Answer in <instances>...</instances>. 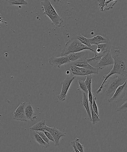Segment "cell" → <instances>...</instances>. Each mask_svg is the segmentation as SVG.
I'll use <instances>...</instances> for the list:
<instances>
[{"instance_id": "obj_9", "label": "cell", "mask_w": 127, "mask_h": 152, "mask_svg": "<svg viewBox=\"0 0 127 152\" xmlns=\"http://www.w3.org/2000/svg\"><path fill=\"white\" fill-rule=\"evenodd\" d=\"M46 131L49 132L51 134L55 140V146H58L60 145V139L62 137H65L66 135V133L63 132L56 129V126L50 127L46 126Z\"/></svg>"}, {"instance_id": "obj_3", "label": "cell", "mask_w": 127, "mask_h": 152, "mask_svg": "<svg viewBox=\"0 0 127 152\" xmlns=\"http://www.w3.org/2000/svg\"><path fill=\"white\" fill-rule=\"evenodd\" d=\"M41 4L44 10L43 14L48 16L51 20L53 24L56 26H61L63 20L56 12L50 1L49 0H45L42 1Z\"/></svg>"}, {"instance_id": "obj_24", "label": "cell", "mask_w": 127, "mask_h": 152, "mask_svg": "<svg viewBox=\"0 0 127 152\" xmlns=\"http://www.w3.org/2000/svg\"><path fill=\"white\" fill-rule=\"evenodd\" d=\"M86 79L85 82L89 92L92 91V75L86 76Z\"/></svg>"}, {"instance_id": "obj_11", "label": "cell", "mask_w": 127, "mask_h": 152, "mask_svg": "<svg viewBox=\"0 0 127 152\" xmlns=\"http://www.w3.org/2000/svg\"><path fill=\"white\" fill-rule=\"evenodd\" d=\"M49 62L51 65L57 66L59 68L60 67L61 65H66L71 62L66 56L61 57L52 56L49 58Z\"/></svg>"}, {"instance_id": "obj_5", "label": "cell", "mask_w": 127, "mask_h": 152, "mask_svg": "<svg viewBox=\"0 0 127 152\" xmlns=\"http://www.w3.org/2000/svg\"><path fill=\"white\" fill-rule=\"evenodd\" d=\"M75 78V76L72 74H70L66 77L63 81L62 82L63 85L62 91L60 94L58 95V97L60 100L63 101L65 100L67 93L70 86Z\"/></svg>"}, {"instance_id": "obj_15", "label": "cell", "mask_w": 127, "mask_h": 152, "mask_svg": "<svg viewBox=\"0 0 127 152\" xmlns=\"http://www.w3.org/2000/svg\"><path fill=\"white\" fill-rule=\"evenodd\" d=\"M92 45H98L108 42L109 39L107 37L102 36L101 35H97L91 38H88Z\"/></svg>"}, {"instance_id": "obj_30", "label": "cell", "mask_w": 127, "mask_h": 152, "mask_svg": "<svg viewBox=\"0 0 127 152\" xmlns=\"http://www.w3.org/2000/svg\"><path fill=\"white\" fill-rule=\"evenodd\" d=\"M44 133L45 134L46 136L48 138L49 140L53 141V142L55 143V140L54 139L53 137L52 136L51 134L49 132H47V131H44Z\"/></svg>"}, {"instance_id": "obj_31", "label": "cell", "mask_w": 127, "mask_h": 152, "mask_svg": "<svg viewBox=\"0 0 127 152\" xmlns=\"http://www.w3.org/2000/svg\"><path fill=\"white\" fill-rule=\"evenodd\" d=\"M92 91L89 92V94H88V97H89V104L92 105L93 104V96H92Z\"/></svg>"}, {"instance_id": "obj_22", "label": "cell", "mask_w": 127, "mask_h": 152, "mask_svg": "<svg viewBox=\"0 0 127 152\" xmlns=\"http://www.w3.org/2000/svg\"><path fill=\"white\" fill-rule=\"evenodd\" d=\"M89 106L91 110V114H92V123L93 124H95L97 123L98 122L100 121V119L99 116L97 115L96 113L94 112L92 108V105L89 104Z\"/></svg>"}, {"instance_id": "obj_14", "label": "cell", "mask_w": 127, "mask_h": 152, "mask_svg": "<svg viewBox=\"0 0 127 152\" xmlns=\"http://www.w3.org/2000/svg\"><path fill=\"white\" fill-rule=\"evenodd\" d=\"M30 135L31 138L38 143L42 148H47L49 146V144L45 142L35 130H30Z\"/></svg>"}, {"instance_id": "obj_29", "label": "cell", "mask_w": 127, "mask_h": 152, "mask_svg": "<svg viewBox=\"0 0 127 152\" xmlns=\"http://www.w3.org/2000/svg\"><path fill=\"white\" fill-rule=\"evenodd\" d=\"M117 111L119 112H125L127 111V101H125L124 103L117 108Z\"/></svg>"}, {"instance_id": "obj_17", "label": "cell", "mask_w": 127, "mask_h": 152, "mask_svg": "<svg viewBox=\"0 0 127 152\" xmlns=\"http://www.w3.org/2000/svg\"><path fill=\"white\" fill-rule=\"evenodd\" d=\"M80 71L83 76L86 77V76L92 75V74H98L99 69L92 66L89 68H80Z\"/></svg>"}, {"instance_id": "obj_6", "label": "cell", "mask_w": 127, "mask_h": 152, "mask_svg": "<svg viewBox=\"0 0 127 152\" xmlns=\"http://www.w3.org/2000/svg\"><path fill=\"white\" fill-rule=\"evenodd\" d=\"M127 88V80L123 84L117 88L112 97L108 100V102H117L121 100L124 97L125 94H126Z\"/></svg>"}, {"instance_id": "obj_8", "label": "cell", "mask_w": 127, "mask_h": 152, "mask_svg": "<svg viewBox=\"0 0 127 152\" xmlns=\"http://www.w3.org/2000/svg\"><path fill=\"white\" fill-rule=\"evenodd\" d=\"M114 64V60L112 57L110 51L102 56L100 60L97 63L95 67L99 69H102L105 67L112 65Z\"/></svg>"}, {"instance_id": "obj_28", "label": "cell", "mask_w": 127, "mask_h": 152, "mask_svg": "<svg viewBox=\"0 0 127 152\" xmlns=\"http://www.w3.org/2000/svg\"><path fill=\"white\" fill-rule=\"evenodd\" d=\"M92 96H93V104H92V108L94 112L97 115L99 116L98 114V108L97 106L95 100L96 99V96H95V94H92Z\"/></svg>"}, {"instance_id": "obj_19", "label": "cell", "mask_w": 127, "mask_h": 152, "mask_svg": "<svg viewBox=\"0 0 127 152\" xmlns=\"http://www.w3.org/2000/svg\"><path fill=\"white\" fill-rule=\"evenodd\" d=\"M67 65H68L69 68L70 70L71 71V74L75 76H83V74L80 71V68L72 65L71 62H69Z\"/></svg>"}, {"instance_id": "obj_10", "label": "cell", "mask_w": 127, "mask_h": 152, "mask_svg": "<svg viewBox=\"0 0 127 152\" xmlns=\"http://www.w3.org/2000/svg\"><path fill=\"white\" fill-rule=\"evenodd\" d=\"M26 102L21 103L13 114V118L16 120L27 121L25 113V105Z\"/></svg>"}, {"instance_id": "obj_12", "label": "cell", "mask_w": 127, "mask_h": 152, "mask_svg": "<svg viewBox=\"0 0 127 152\" xmlns=\"http://www.w3.org/2000/svg\"><path fill=\"white\" fill-rule=\"evenodd\" d=\"M24 110L25 117L27 120L33 121L37 120V115L34 111V106L31 102H25Z\"/></svg>"}, {"instance_id": "obj_33", "label": "cell", "mask_w": 127, "mask_h": 152, "mask_svg": "<svg viewBox=\"0 0 127 152\" xmlns=\"http://www.w3.org/2000/svg\"><path fill=\"white\" fill-rule=\"evenodd\" d=\"M72 152H74V150H73V151Z\"/></svg>"}, {"instance_id": "obj_25", "label": "cell", "mask_w": 127, "mask_h": 152, "mask_svg": "<svg viewBox=\"0 0 127 152\" xmlns=\"http://www.w3.org/2000/svg\"><path fill=\"white\" fill-rule=\"evenodd\" d=\"M78 83L79 84V87L80 89L86 93V94H89V91H88L87 87H86V83L85 81H83L81 80H79Z\"/></svg>"}, {"instance_id": "obj_26", "label": "cell", "mask_w": 127, "mask_h": 152, "mask_svg": "<svg viewBox=\"0 0 127 152\" xmlns=\"http://www.w3.org/2000/svg\"><path fill=\"white\" fill-rule=\"evenodd\" d=\"M35 131L41 137V138H42L43 140L49 145V141H50V140H49L48 138L46 136V135L44 133V132H43V131Z\"/></svg>"}, {"instance_id": "obj_4", "label": "cell", "mask_w": 127, "mask_h": 152, "mask_svg": "<svg viewBox=\"0 0 127 152\" xmlns=\"http://www.w3.org/2000/svg\"><path fill=\"white\" fill-rule=\"evenodd\" d=\"M110 79V83L107 86L106 94L107 96L113 95L117 88L125 83L126 79L121 75L114 74L109 77Z\"/></svg>"}, {"instance_id": "obj_23", "label": "cell", "mask_w": 127, "mask_h": 152, "mask_svg": "<svg viewBox=\"0 0 127 152\" xmlns=\"http://www.w3.org/2000/svg\"><path fill=\"white\" fill-rule=\"evenodd\" d=\"M10 5H18V4H24L26 5L28 2L25 0H7V1Z\"/></svg>"}, {"instance_id": "obj_2", "label": "cell", "mask_w": 127, "mask_h": 152, "mask_svg": "<svg viewBox=\"0 0 127 152\" xmlns=\"http://www.w3.org/2000/svg\"><path fill=\"white\" fill-rule=\"evenodd\" d=\"M86 50H92L87 46L82 44L76 38V37H72L67 42L65 47L62 49L61 53V56H68L70 53H77Z\"/></svg>"}, {"instance_id": "obj_16", "label": "cell", "mask_w": 127, "mask_h": 152, "mask_svg": "<svg viewBox=\"0 0 127 152\" xmlns=\"http://www.w3.org/2000/svg\"><path fill=\"white\" fill-rule=\"evenodd\" d=\"M88 95L85 93H83V100L81 101L82 105L86 109V113H87V117L88 120L89 121L92 122V114L89 108V105L88 99Z\"/></svg>"}, {"instance_id": "obj_34", "label": "cell", "mask_w": 127, "mask_h": 152, "mask_svg": "<svg viewBox=\"0 0 127 152\" xmlns=\"http://www.w3.org/2000/svg\"><path fill=\"white\" fill-rule=\"evenodd\" d=\"M74 152H75V151L74 150Z\"/></svg>"}, {"instance_id": "obj_21", "label": "cell", "mask_w": 127, "mask_h": 152, "mask_svg": "<svg viewBox=\"0 0 127 152\" xmlns=\"http://www.w3.org/2000/svg\"><path fill=\"white\" fill-rule=\"evenodd\" d=\"M86 59H83V60L78 61L75 62H70L72 65L80 68H89L92 67V65L88 63Z\"/></svg>"}, {"instance_id": "obj_18", "label": "cell", "mask_w": 127, "mask_h": 152, "mask_svg": "<svg viewBox=\"0 0 127 152\" xmlns=\"http://www.w3.org/2000/svg\"><path fill=\"white\" fill-rule=\"evenodd\" d=\"M47 126L45 124V120H42L35 124L31 126L30 128V130L35 131H40L44 132L46 131V127Z\"/></svg>"}, {"instance_id": "obj_32", "label": "cell", "mask_w": 127, "mask_h": 152, "mask_svg": "<svg viewBox=\"0 0 127 152\" xmlns=\"http://www.w3.org/2000/svg\"><path fill=\"white\" fill-rule=\"evenodd\" d=\"M71 145L74 147V150L75 151V152H80L77 149V147H76L75 142L74 141H71Z\"/></svg>"}, {"instance_id": "obj_13", "label": "cell", "mask_w": 127, "mask_h": 152, "mask_svg": "<svg viewBox=\"0 0 127 152\" xmlns=\"http://www.w3.org/2000/svg\"><path fill=\"white\" fill-rule=\"evenodd\" d=\"M66 56L68 58L71 62H75L78 61L89 58V54L86 50L70 53Z\"/></svg>"}, {"instance_id": "obj_1", "label": "cell", "mask_w": 127, "mask_h": 152, "mask_svg": "<svg viewBox=\"0 0 127 152\" xmlns=\"http://www.w3.org/2000/svg\"><path fill=\"white\" fill-rule=\"evenodd\" d=\"M110 53L114 60V66L108 74L103 76L104 80L96 91L97 94L101 92L107 79L112 75L118 74L123 76L127 80V49L121 46H112Z\"/></svg>"}, {"instance_id": "obj_20", "label": "cell", "mask_w": 127, "mask_h": 152, "mask_svg": "<svg viewBox=\"0 0 127 152\" xmlns=\"http://www.w3.org/2000/svg\"><path fill=\"white\" fill-rule=\"evenodd\" d=\"M75 37L76 38L79 40L82 44L87 46L88 47H89V48H90L91 50H92V45L91 44L89 39L83 37V36L80 33L78 34ZM92 52H93V51H92Z\"/></svg>"}, {"instance_id": "obj_7", "label": "cell", "mask_w": 127, "mask_h": 152, "mask_svg": "<svg viewBox=\"0 0 127 152\" xmlns=\"http://www.w3.org/2000/svg\"><path fill=\"white\" fill-rule=\"evenodd\" d=\"M112 47V45L110 39L107 43L98 45H97L96 50L94 53H95L94 56H100L102 57V56L110 51Z\"/></svg>"}, {"instance_id": "obj_27", "label": "cell", "mask_w": 127, "mask_h": 152, "mask_svg": "<svg viewBox=\"0 0 127 152\" xmlns=\"http://www.w3.org/2000/svg\"><path fill=\"white\" fill-rule=\"evenodd\" d=\"M74 141L77 149L80 152H84L83 145L80 143L79 138H76Z\"/></svg>"}]
</instances>
